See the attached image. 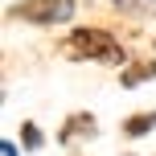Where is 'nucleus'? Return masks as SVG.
<instances>
[{
    "mask_svg": "<svg viewBox=\"0 0 156 156\" xmlns=\"http://www.w3.org/2000/svg\"><path fill=\"white\" fill-rule=\"evenodd\" d=\"M66 49L70 54H78V62H103V66H123L127 62V54H123V45H119L111 33H103V29H74L70 33V41H66Z\"/></svg>",
    "mask_w": 156,
    "mask_h": 156,
    "instance_id": "f257e3e1",
    "label": "nucleus"
},
{
    "mask_svg": "<svg viewBox=\"0 0 156 156\" xmlns=\"http://www.w3.org/2000/svg\"><path fill=\"white\" fill-rule=\"evenodd\" d=\"M74 12H78L74 0H25V4H16V8H12L16 21L37 25V29H45V25H70V21H74Z\"/></svg>",
    "mask_w": 156,
    "mask_h": 156,
    "instance_id": "f03ea898",
    "label": "nucleus"
},
{
    "mask_svg": "<svg viewBox=\"0 0 156 156\" xmlns=\"http://www.w3.org/2000/svg\"><path fill=\"white\" fill-rule=\"evenodd\" d=\"M74 136H94V115H70V119H66V127H62V136H58V140L70 144Z\"/></svg>",
    "mask_w": 156,
    "mask_h": 156,
    "instance_id": "7ed1b4c3",
    "label": "nucleus"
},
{
    "mask_svg": "<svg viewBox=\"0 0 156 156\" xmlns=\"http://www.w3.org/2000/svg\"><path fill=\"white\" fill-rule=\"evenodd\" d=\"M152 127H156V111H140V115H132V119L123 123V136L136 140V136H148Z\"/></svg>",
    "mask_w": 156,
    "mask_h": 156,
    "instance_id": "20e7f679",
    "label": "nucleus"
},
{
    "mask_svg": "<svg viewBox=\"0 0 156 156\" xmlns=\"http://www.w3.org/2000/svg\"><path fill=\"white\" fill-rule=\"evenodd\" d=\"M144 78H156V62H144V66L123 70V86H136V82H144Z\"/></svg>",
    "mask_w": 156,
    "mask_h": 156,
    "instance_id": "39448f33",
    "label": "nucleus"
},
{
    "mask_svg": "<svg viewBox=\"0 0 156 156\" xmlns=\"http://www.w3.org/2000/svg\"><path fill=\"white\" fill-rule=\"evenodd\" d=\"M21 140H25V148H29V152H37L41 144H45V136H41L37 123H21Z\"/></svg>",
    "mask_w": 156,
    "mask_h": 156,
    "instance_id": "423d86ee",
    "label": "nucleus"
},
{
    "mask_svg": "<svg viewBox=\"0 0 156 156\" xmlns=\"http://www.w3.org/2000/svg\"><path fill=\"white\" fill-rule=\"evenodd\" d=\"M111 4L115 8H132V12H148V8L156 12V0H111Z\"/></svg>",
    "mask_w": 156,
    "mask_h": 156,
    "instance_id": "0eeeda50",
    "label": "nucleus"
},
{
    "mask_svg": "<svg viewBox=\"0 0 156 156\" xmlns=\"http://www.w3.org/2000/svg\"><path fill=\"white\" fill-rule=\"evenodd\" d=\"M0 152H4V156H21V152H16V144H12V140H4V144H0Z\"/></svg>",
    "mask_w": 156,
    "mask_h": 156,
    "instance_id": "6e6552de",
    "label": "nucleus"
}]
</instances>
